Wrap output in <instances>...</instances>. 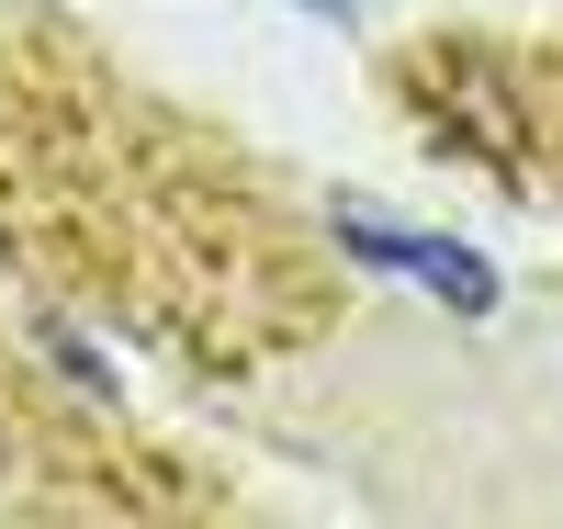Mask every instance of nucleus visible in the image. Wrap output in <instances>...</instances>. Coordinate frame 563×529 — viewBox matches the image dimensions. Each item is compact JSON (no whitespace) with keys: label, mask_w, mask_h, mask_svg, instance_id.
<instances>
[{"label":"nucleus","mask_w":563,"mask_h":529,"mask_svg":"<svg viewBox=\"0 0 563 529\" xmlns=\"http://www.w3.org/2000/svg\"><path fill=\"white\" fill-rule=\"evenodd\" d=\"M350 249H361V260H384V271H406V282H429V294H451V316H496V305H507V271H496V260H474L462 236L384 225L372 203H350Z\"/></svg>","instance_id":"1"},{"label":"nucleus","mask_w":563,"mask_h":529,"mask_svg":"<svg viewBox=\"0 0 563 529\" xmlns=\"http://www.w3.org/2000/svg\"><path fill=\"white\" fill-rule=\"evenodd\" d=\"M294 12H327V23H350V12H361V0H294Z\"/></svg>","instance_id":"2"}]
</instances>
